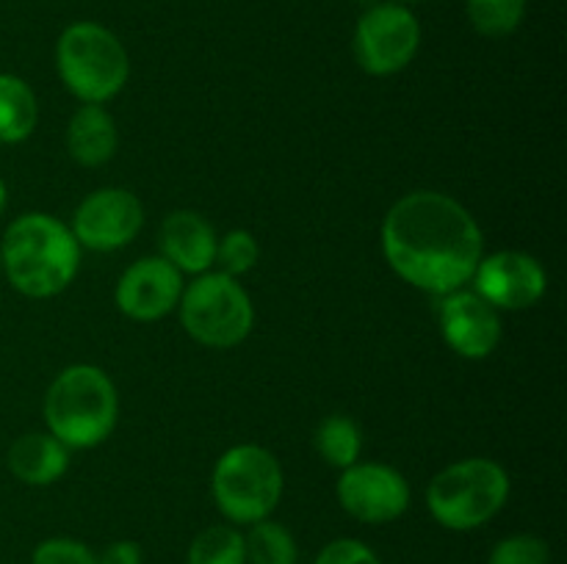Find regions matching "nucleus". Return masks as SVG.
I'll return each instance as SVG.
<instances>
[{"instance_id": "nucleus-1", "label": "nucleus", "mask_w": 567, "mask_h": 564, "mask_svg": "<svg viewBox=\"0 0 567 564\" xmlns=\"http://www.w3.org/2000/svg\"><path fill=\"white\" fill-rule=\"evenodd\" d=\"M380 247L399 280L446 296L474 280L485 236L463 202L421 188L391 205L380 227Z\"/></svg>"}, {"instance_id": "nucleus-28", "label": "nucleus", "mask_w": 567, "mask_h": 564, "mask_svg": "<svg viewBox=\"0 0 567 564\" xmlns=\"http://www.w3.org/2000/svg\"><path fill=\"white\" fill-rule=\"evenodd\" d=\"M354 3H360V6H374V3H380V0H354Z\"/></svg>"}, {"instance_id": "nucleus-18", "label": "nucleus", "mask_w": 567, "mask_h": 564, "mask_svg": "<svg viewBox=\"0 0 567 564\" xmlns=\"http://www.w3.org/2000/svg\"><path fill=\"white\" fill-rule=\"evenodd\" d=\"M313 446L327 464H332L338 470H347L354 462H360V453H363V431H360L358 420L336 412L321 420L313 435Z\"/></svg>"}, {"instance_id": "nucleus-20", "label": "nucleus", "mask_w": 567, "mask_h": 564, "mask_svg": "<svg viewBox=\"0 0 567 564\" xmlns=\"http://www.w3.org/2000/svg\"><path fill=\"white\" fill-rule=\"evenodd\" d=\"M186 564H247L244 534L233 523L208 525L188 545Z\"/></svg>"}, {"instance_id": "nucleus-4", "label": "nucleus", "mask_w": 567, "mask_h": 564, "mask_svg": "<svg viewBox=\"0 0 567 564\" xmlns=\"http://www.w3.org/2000/svg\"><path fill=\"white\" fill-rule=\"evenodd\" d=\"M55 70L72 97L105 105L127 86L131 55L125 42L103 22L78 20L55 42Z\"/></svg>"}, {"instance_id": "nucleus-23", "label": "nucleus", "mask_w": 567, "mask_h": 564, "mask_svg": "<svg viewBox=\"0 0 567 564\" xmlns=\"http://www.w3.org/2000/svg\"><path fill=\"white\" fill-rule=\"evenodd\" d=\"M487 564H551V547L537 534L504 536L493 545Z\"/></svg>"}, {"instance_id": "nucleus-17", "label": "nucleus", "mask_w": 567, "mask_h": 564, "mask_svg": "<svg viewBox=\"0 0 567 564\" xmlns=\"http://www.w3.org/2000/svg\"><path fill=\"white\" fill-rule=\"evenodd\" d=\"M39 125V100L31 83L14 72H0V144H20Z\"/></svg>"}, {"instance_id": "nucleus-5", "label": "nucleus", "mask_w": 567, "mask_h": 564, "mask_svg": "<svg viewBox=\"0 0 567 564\" xmlns=\"http://www.w3.org/2000/svg\"><path fill=\"white\" fill-rule=\"evenodd\" d=\"M509 473L487 457L446 464L426 484V509L449 531H474L491 523L509 501Z\"/></svg>"}, {"instance_id": "nucleus-22", "label": "nucleus", "mask_w": 567, "mask_h": 564, "mask_svg": "<svg viewBox=\"0 0 567 564\" xmlns=\"http://www.w3.org/2000/svg\"><path fill=\"white\" fill-rule=\"evenodd\" d=\"M260 247L249 230H230L216 241V271L227 276H244L258 265Z\"/></svg>"}, {"instance_id": "nucleus-11", "label": "nucleus", "mask_w": 567, "mask_h": 564, "mask_svg": "<svg viewBox=\"0 0 567 564\" xmlns=\"http://www.w3.org/2000/svg\"><path fill=\"white\" fill-rule=\"evenodd\" d=\"M471 282H474V291L498 313L535 307L548 291V274L540 260L518 249L482 254Z\"/></svg>"}, {"instance_id": "nucleus-2", "label": "nucleus", "mask_w": 567, "mask_h": 564, "mask_svg": "<svg viewBox=\"0 0 567 564\" xmlns=\"http://www.w3.org/2000/svg\"><path fill=\"white\" fill-rule=\"evenodd\" d=\"M0 269L17 293L50 299L75 282L81 271V247L70 224L50 213H22L0 238Z\"/></svg>"}, {"instance_id": "nucleus-10", "label": "nucleus", "mask_w": 567, "mask_h": 564, "mask_svg": "<svg viewBox=\"0 0 567 564\" xmlns=\"http://www.w3.org/2000/svg\"><path fill=\"white\" fill-rule=\"evenodd\" d=\"M144 227V205L127 188H97L75 208L70 230L78 247L116 252L136 241Z\"/></svg>"}, {"instance_id": "nucleus-25", "label": "nucleus", "mask_w": 567, "mask_h": 564, "mask_svg": "<svg viewBox=\"0 0 567 564\" xmlns=\"http://www.w3.org/2000/svg\"><path fill=\"white\" fill-rule=\"evenodd\" d=\"M313 564H382L380 556L371 551L365 542L352 540V536H341V540L327 542L319 551Z\"/></svg>"}, {"instance_id": "nucleus-12", "label": "nucleus", "mask_w": 567, "mask_h": 564, "mask_svg": "<svg viewBox=\"0 0 567 564\" xmlns=\"http://www.w3.org/2000/svg\"><path fill=\"white\" fill-rule=\"evenodd\" d=\"M183 274L161 254L153 258H138L122 271L114 288V302L122 315L142 324L166 318L172 310H177L183 296Z\"/></svg>"}, {"instance_id": "nucleus-16", "label": "nucleus", "mask_w": 567, "mask_h": 564, "mask_svg": "<svg viewBox=\"0 0 567 564\" xmlns=\"http://www.w3.org/2000/svg\"><path fill=\"white\" fill-rule=\"evenodd\" d=\"M120 149V130L105 105L83 103L66 125V153L78 166L97 169Z\"/></svg>"}, {"instance_id": "nucleus-9", "label": "nucleus", "mask_w": 567, "mask_h": 564, "mask_svg": "<svg viewBox=\"0 0 567 564\" xmlns=\"http://www.w3.org/2000/svg\"><path fill=\"white\" fill-rule=\"evenodd\" d=\"M338 503L349 518L365 525H385L410 506V481L385 462H354L341 470L336 484Z\"/></svg>"}, {"instance_id": "nucleus-6", "label": "nucleus", "mask_w": 567, "mask_h": 564, "mask_svg": "<svg viewBox=\"0 0 567 564\" xmlns=\"http://www.w3.org/2000/svg\"><path fill=\"white\" fill-rule=\"evenodd\" d=\"M286 473L269 448L258 442L233 446L216 459L210 473V495L216 509L233 525H252L271 518L282 501Z\"/></svg>"}, {"instance_id": "nucleus-29", "label": "nucleus", "mask_w": 567, "mask_h": 564, "mask_svg": "<svg viewBox=\"0 0 567 564\" xmlns=\"http://www.w3.org/2000/svg\"><path fill=\"white\" fill-rule=\"evenodd\" d=\"M399 3H404V6H413V3H424V0H399Z\"/></svg>"}, {"instance_id": "nucleus-7", "label": "nucleus", "mask_w": 567, "mask_h": 564, "mask_svg": "<svg viewBox=\"0 0 567 564\" xmlns=\"http://www.w3.org/2000/svg\"><path fill=\"white\" fill-rule=\"evenodd\" d=\"M177 313L186 335L208 348H236L255 326V304L247 288L216 269L197 274L183 288Z\"/></svg>"}, {"instance_id": "nucleus-15", "label": "nucleus", "mask_w": 567, "mask_h": 564, "mask_svg": "<svg viewBox=\"0 0 567 564\" xmlns=\"http://www.w3.org/2000/svg\"><path fill=\"white\" fill-rule=\"evenodd\" d=\"M11 476L28 487H50L70 470V448L50 431H25L6 453Z\"/></svg>"}, {"instance_id": "nucleus-8", "label": "nucleus", "mask_w": 567, "mask_h": 564, "mask_svg": "<svg viewBox=\"0 0 567 564\" xmlns=\"http://www.w3.org/2000/svg\"><path fill=\"white\" fill-rule=\"evenodd\" d=\"M421 48V22L413 9L399 0L365 6L352 36L354 61L374 77L408 70Z\"/></svg>"}, {"instance_id": "nucleus-27", "label": "nucleus", "mask_w": 567, "mask_h": 564, "mask_svg": "<svg viewBox=\"0 0 567 564\" xmlns=\"http://www.w3.org/2000/svg\"><path fill=\"white\" fill-rule=\"evenodd\" d=\"M6 208H9V188H6L3 177H0V216L6 213Z\"/></svg>"}, {"instance_id": "nucleus-14", "label": "nucleus", "mask_w": 567, "mask_h": 564, "mask_svg": "<svg viewBox=\"0 0 567 564\" xmlns=\"http://www.w3.org/2000/svg\"><path fill=\"white\" fill-rule=\"evenodd\" d=\"M214 224L197 210H175L164 219L158 232L161 258L169 260L181 274H205L214 269L216 260Z\"/></svg>"}, {"instance_id": "nucleus-19", "label": "nucleus", "mask_w": 567, "mask_h": 564, "mask_svg": "<svg viewBox=\"0 0 567 564\" xmlns=\"http://www.w3.org/2000/svg\"><path fill=\"white\" fill-rule=\"evenodd\" d=\"M247 545V564H297L299 547L291 531L277 520L266 518L249 525L244 534Z\"/></svg>"}, {"instance_id": "nucleus-26", "label": "nucleus", "mask_w": 567, "mask_h": 564, "mask_svg": "<svg viewBox=\"0 0 567 564\" xmlns=\"http://www.w3.org/2000/svg\"><path fill=\"white\" fill-rule=\"evenodd\" d=\"M97 564H144L142 547L133 540H116L97 553Z\"/></svg>"}, {"instance_id": "nucleus-3", "label": "nucleus", "mask_w": 567, "mask_h": 564, "mask_svg": "<svg viewBox=\"0 0 567 564\" xmlns=\"http://www.w3.org/2000/svg\"><path fill=\"white\" fill-rule=\"evenodd\" d=\"M120 393L100 365H66L44 393V424L66 448H97L116 429Z\"/></svg>"}, {"instance_id": "nucleus-24", "label": "nucleus", "mask_w": 567, "mask_h": 564, "mask_svg": "<svg viewBox=\"0 0 567 564\" xmlns=\"http://www.w3.org/2000/svg\"><path fill=\"white\" fill-rule=\"evenodd\" d=\"M31 564H97V553L72 536H50L33 547Z\"/></svg>"}, {"instance_id": "nucleus-13", "label": "nucleus", "mask_w": 567, "mask_h": 564, "mask_svg": "<svg viewBox=\"0 0 567 564\" xmlns=\"http://www.w3.org/2000/svg\"><path fill=\"white\" fill-rule=\"evenodd\" d=\"M441 335L454 354L465 359H485L502 343V313L476 291L446 293L437 307Z\"/></svg>"}, {"instance_id": "nucleus-21", "label": "nucleus", "mask_w": 567, "mask_h": 564, "mask_svg": "<svg viewBox=\"0 0 567 564\" xmlns=\"http://www.w3.org/2000/svg\"><path fill=\"white\" fill-rule=\"evenodd\" d=\"M529 0H465L471 28L487 39L513 36L526 17Z\"/></svg>"}]
</instances>
